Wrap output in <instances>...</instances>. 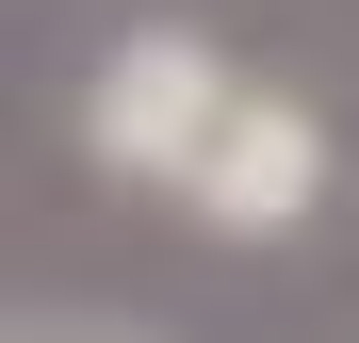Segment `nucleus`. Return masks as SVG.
<instances>
[{
    "instance_id": "f03ea898",
    "label": "nucleus",
    "mask_w": 359,
    "mask_h": 343,
    "mask_svg": "<svg viewBox=\"0 0 359 343\" xmlns=\"http://www.w3.org/2000/svg\"><path fill=\"white\" fill-rule=\"evenodd\" d=\"M180 213H196L212 246H278V229H311V213H327V114L294 98V82H245L229 131H212V163L180 180Z\"/></svg>"
},
{
    "instance_id": "f257e3e1",
    "label": "nucleus",
    "mask_w": 359,
    "mask_h": 343,
    "mask_svg": "<svg viewBox=\"0 0 359 343\" xmlns=\"http://www.w3.org/2000/svg\"><path fill=\"white\" fill-rule=\"evenodd\" d=\"M229 98H245V66H229L212 33L147 17V33H114V49H98V82H82V147H98V180H131V196H180V180L212 163Z\"/></svg>"
},
{
    "instance_id": "7ed1b4c3",
    "label": "nucleus",
    "mask_w": 359,
    "mask_h": 343,
    "mask_svg": "<svg viewBox=\"0 0 359 343\" xmlns=\"http://www.w3.org/2000/svg\"><path fill=\"white\" fill-rule=\"evenodd\" d=\"M17 343H33V327H17ZM66 343H114V327H66Z\"/></svg>"
}]
</instances>
